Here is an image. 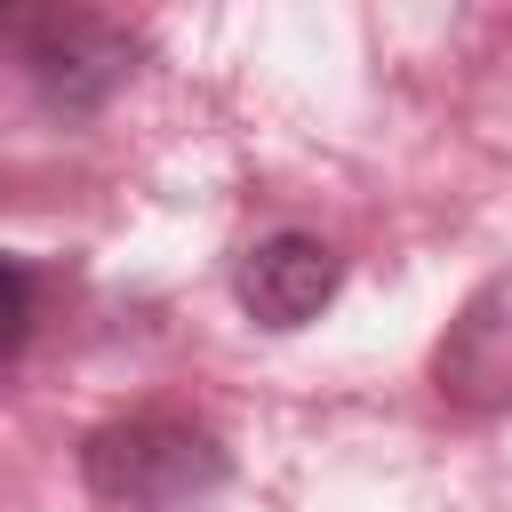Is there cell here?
Segmentation results:
<instances>
[{"label": "cell", "instance_id": "obj_1", "mask_svg": "<svg viewBox=\"0 0 512 512\" xmlns=\"http://www.w3.org/2000/svg\"><path fill=\"white\" fill-rule=\"evenodd\" d=\"M80 480L112 512H192L232 480V456H224V440L208 424L144 408V416H112V424L88 432Z\"/></svg>", "mask_w": 512, "mask_h": 512}, {"label": "cell", "instance_id": "obj_2", "mask_svg": "<svg viewBox=\"0 0 512 512\" xmlns=\"http://www.w3.org/2000/svg\"><path fill=\"white\" fill-rule=\"evenodd\" d=\"M0 48L64 112H96L120 88V72H128V40L104 16H88V8H8L0 0Z\"/></svg>", "mask_w": 512, "mask_h": 512}, {"label": "cell", "instance_id": "obj_3", "mask_svg": "<svg viewBox=\"0 0 512 512\" xmlns=\"http://www.w3.org/2000/svg\"><path fill=\"white\" fill-rule=\"evenodd\" d=\"M336 280H344V264H336V248L328 240H312V232H272V240H256L248 256H240V312L256 320V328H304L328 296H336Z\"/></svg>", "mask_w": 512, "mask_h": 512}, {"label": "cell", "instance_id": "obj_4", "mask_svg": "<svg viewBox=\"0 0 512 512\" xmlns=\"http://www.w3.org/2000/svg\"><path fill=\"white\" fill-rule=\"evenodd\" d=\"M24 336H32V272L0 256V368L24 352Z\"/></svg>", "mask_w": 512, "mask_h": 512}]
</instances>
